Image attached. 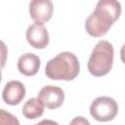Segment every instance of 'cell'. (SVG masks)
<instances>
[{
	"label": "cell",
	"mask_w": 125,
	"mask_h": 125,
	"mask_svg": "<svg viewBox=\"0 0 125 125\" xmlns=\"http://www.w3.org/2000/svg\"><path fill=\"white\" fill-rule=\"evenodd\" d=\"M118 112L117 103L109 97L102 96L95 99L90 105V113L94 119L100 122L112 120Z\"/></svg>",
	"instance_id": "277c9868"
},
{
	"label": "cell",
	"mask_w": 125,
	"mask_h": 125,
	"mask_svg": "<svg viewBox=\"0 0 125 125\" xmlns=\"http://www.w3.org/2000/svg\"><path fill=\"white\" fill-rule=\"evenodd\" d=\"M40 67V59L37 55L26 53L20 57L18 61L19 71L25 76L35 75Z\"/></svg>",
	"instance_id": "9c48e42d"
},
{
	"label": "cell",
	"mask_w": 125,
	"mask_h": 125,
	"mask_svg": "<svg viewBox=\"0 0 125 125\" xmlns=\"http://www.w3.org/2000/svg\"><path fill=\"white\" fill-rule=\"evenodd\" d=\"M54 6L51 0H31L29 3V15L34 21L46 22L51 20Z\"/></svg>",
	"instance_id": "52a82bcc"
},
{
	"label": "cell",
	"mask_w": 125,
	"mask_h": 125,
	"mask_svg": "<svg viewBox=\"0 0 125 125\" xmlns=\"http://www.w3.org/2000/svg\"><path fill=\"white\" fill-rule=\"evenodd\" d=\"M25 36L28 44L35 49H44L49 44V33L43 22L34 21L28 26Z\"/></svg>",
	"instance_id": "5b68a950"
},
{
	"label": "cell",
	"mask_w": 125,
	"mask_h": 125,
	"mask_svg": "<svg viewBox=\"0 0 125 125\" xmlns=\"http://www.w3.org/2000/svg\"><path fill=\"white\" fill-rule=\"evenodd\" d=\"M44 104L39 98L29 99L22 106V114L27 119H36L44 113Z\"/></svg>",
	"instance_id": "30bf717a"
},
{
	"label": "cell",
	"mask_w": 125,
	"mask_h": 125,
	"mask_svg": "<svg viewBox=\"0 0 125 125\" xmlns=\"http://www.w3.org/2000/svg\"><path fill=\"white\" fill-rule=\"evenodd\" d=\"M120 15L121 5L117 0H99L94 12L86 19V31L93 37H102L107 33Z\"/></svg>",
	"instance_id": "6da1fadb"
},
{
	"label": "cell",
	"mask_w": 125,
	"mask_h": 125,
	"mask_svg": "<svg viewBox=\"0 0 125 125\" xmlns=\"http://www.w3.org/2000/svg\"><path fill=\"white\" fill-rule=\"evenodd\" d=\"M120 58H121L122 62L125 64V44L121 47V50H120Z\"/></svg>",
	"instance_id": "7c38bea8"
},
{
	"label": "cell",
	"mask_w": 125,
	"mask_h": 125,
	"mask_svg": "<svg viewBox=\"0 0 125 125\" xmlns=\"http://www.w3.org/2000/svg\"><path fill=\"white\" fill-rule=\"evenodd\" d=\"M79 71V61L71 52L58 54L47 62L45 67V74L53 80L70 81L76 78Z\"/></svg>",
	"instance_id": "7a4b0ae2"
},
{
	"label": "cell",
	"mask_w": 125,
	"mask_h": 125,
	"mask_svg": "<svg viewBox=\"0 0 125 125\" xmlns=\"http://www.w3.org/2000/svg\"><path fill=\"white\" fill-rule=\"evenodd\" d=\"M114 50L111 43L105 40L99 41L94 47L88 61V70L94 76L106 75L112 67Z\"/></svg>",
	"instance_id": "3957f363"
},
{
	"label": "cell",
	"mask_w": 125,
	"mask_h": 125,
	"mask_svg": "<svg viewBox=\"0 0 125 125\" xmlns=\"http://www.w3.org/2000/svg\"><path fill=\"white\" fill-rule=\"evenodd\" d=\"M75 123H78V124H80V123L89 124V121H87L86 119H84L82 116H79V117H77V118H75V119H73V120L71 121V124H75Z\"/></svg>",
	"instance_id": "8fae6325"
},
{
	"label": "cell",
	"mask_w": 125,
	"mask_h": 125,
	"mask_svg": "<svg viewBox=\"0 0 125 125\" xmlns=\"http://www.w3.org/2000/svg\"><path fill=\"white\" fill-rule=\"evenodd\" d=\"M38 98L42 101L44 105L49 109L59 108L64 101V93L62 88L47 85L41 88L38 93Z\"/></svg>",
	"instance_id": "8992f818"
},
{
	"label": "cell",
	"mask_w": 125,
	"mask_h": 125,
	"mask_svg": "<svg viewBox=\"0 0 125 125\" xmlns=\"http://www.w3.org/2000/svg\"><path fill=\"white\" fill-rule=\"evenodd\" d=\"M2 97L7 104H19L25 97V87L21 81H9L3 89Z\"/></svg>",
	"instance_id": "ba28073f"
}]
</instances>
